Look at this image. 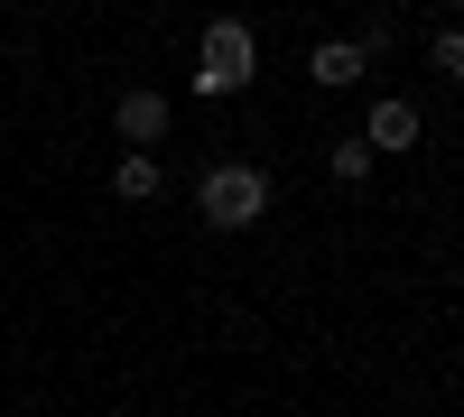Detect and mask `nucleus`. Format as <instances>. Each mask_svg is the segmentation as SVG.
Masks as SVG:
<instances>
[{
  "label": "nucleus",
  "mask_w": 464,
  "mask_h": 417,
  "mask_svg": "<svg viewBox=\"0 0 464 417\" xmlns=\"http://www.w3.org/2000/svg\"><path fill=\"white\" fill-rule=\"evenodd\" d=\"M269 167L260 158H214L196 176V213H205V232H251V223H269Z\"/></svg>",
  "instance_id": "nucleus-1"
},
{
  "label": "nucleus",
  "mask_w": 464,
  "mask_h": 417,
  "mask_svg": "<svg viewBox=\"0 0 464 417\" xmlns=\"http://www.w3.org/2000/svg\"><path fill=\"white\" fill-rule=\"evenodd\" d=\"M251 74H260V28L251 19H205V37H196V84L205 102H232V93H251Z\"/></svg>",
  "instance_id": "nucleus-2"
},
{
  "label": "nucleus",
  "mask_w": 464,
  "mask_h": 417,
  "mask_svg": "<svg viewBox=\"0 0 464 417\" xmlns=\"http://www.w3.org/2000/svg\"><path fill=\"white\" fill-rule=\"evenodd\" d=\"M168 93H149V84H130L121 102H111V130H121V148H140V158H159V139H168Z\"/></svg>",
  "instance_id": "nucleus-3"
},
{
  "label": "nucleus",
  "mask_w": 464,
  "mask_h": 417,
  "mask_svg": "<svg viewBox=\"0 0 464 417\" xmlns=\"http://www.w3.org/2000/svg\"><path fill=\"white\" fill-rule=\"evenodd\" d=\"M418 130H428V121H418V102H409V93H381V102L362 111L353 139L372 148V158H391V148H418Z\"/></svg>",
  "instance_id": "nucleus-4"
},
{
  "label": "nucleus",
  "mask_w": 464,
  "mask_h": 417,
  "mask_svg": "<svg viewBox=\"0 0 464 417\" xmlns=\"http://www.w3.org/2000/svg\"><path fill=\"white\" fill-rule=\"evenodd\" d=\"M362 74H372V56L353 47V37H316V47H306V84L316 93H353Z\"/></svg>",
  "instance_id": "nucleus-5"
},
{
  "label": "nucleus",
  "mask_w": 464,
  "mask_h": 417,
  "mask_svg": "<svg viewBox=\"0 0 464 417\" xmlns=\"http://www.w3.org/2000/svg\"><path fill=\"white\" fill-rule=\"evenodd\" d=\"M111 195H121V204H159L168 195V167L140 158V148H121V158H111Z\"/></svg>",
  "instance_id": "nucleus-6"
},
{
  "label": "nucleus",
  "mask_w": 464,
  "mask_h": 417,
  "mask_svg": "<svg viewBox=\"0 0 464 417\" xmlns=\"http://www.w3.org/2000/svg\"><path fill=\"white\" fill-rule=\"evenodd\" d=\"M372 167H381V158H372V148H362L353 130H343V139L325 148V176H334V185H372Z\"/></svg>",
  "instance_id": "nucleus-7"
},
{
  "label": "nucleus",
  "mask_w": 464,
  "mask_h": 417,
  "mask_svg": "<svg viewBox=\"0 0 464 417\" xmlns=\"http://www.w3.org/2000/svg\"><path fill=\"white\" fill-rule=\"evenodd\" d=\"M428 74L464 84V28H437V37H428Z\"/></svg>",
  "instance_id": "nucleus-8"
}]
</instances>
